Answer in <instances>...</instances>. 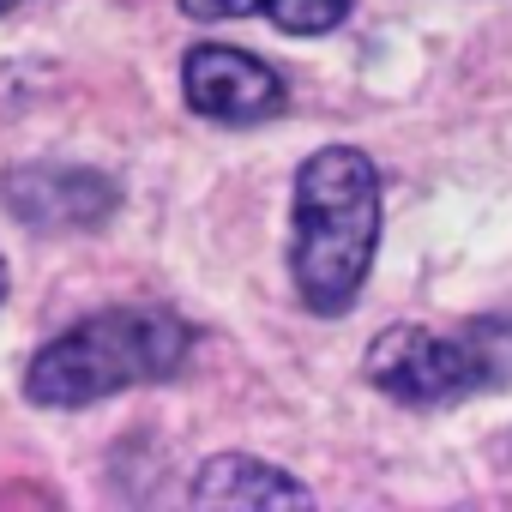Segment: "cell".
I'll return each mask as SVG.
<instances>
[{
    "instance_id": "6da1fadb",
    "label": "cell",
    "mask_w": 512,
    "mask_h": 512,
    "mask_svg": "<svg viewBox=\"0 0 512 512\" xmlns=\"http://www.w3.org/2000/svg\"><path fill=\"white\" fill-rule=\"evenodd\" d=\"M380 247V169L356 145H320L296 169L290 278L302 308L350 314Z\"/></svg>"
},
{
    "instance_id": "7a4b0ae2",
    "label": "cell",
    "mask_w": 512,
    "mask_h": 512,
    "mask_svg": "<svg viewBox=\"0 0 512 512\" xmlns=\"http://www.w3.org/2000/svg\"><path fill=\"white\" fill-rule=\"evenodd\" d=\"M193 356V332L163 308H103L49 338L25 368V398L43 410H85L115 392L175 380Z\"/></svg>"
},
{
    "instance_id": "3957f363",
    "label": "cell",
    "mask_w": 512,
    "mask_h": 512,
    "mask_svg": "<svg viewBox=\"0 0 512 512\" xmlns=\"http://www.w3.org/2000/svg\"><path fill=\"white\" fill-rule=\"evenodd\" d=\"M362 374L374 380V392H386L392 404H416V410L500 392L512 386V314H482V320H464L458 332L386 326L368 344Z\"/></svg>"
},
{
    "instance_id": "277c9868",
    "label": "cell",
    "mask_w": 512,
    "mask_h": 512,
    "mask_svg": "<svg viewBox=\"0 0 512 512\" xmlns=\"http://www.w3.org/2000/svg\"><path fill=\"white\" fill-rule=\"evenodd\" d=\"M181 97L193 115L223 121V127H253V121H272L284 115V79L247 49L229 43H193L181 55Z\"/></svg>"
},
{
    "instance_id": "5b68a950",
    "label": "cell",
    "mask_w": 512,
    "mask_h": 512,
    "mask_svg": "<svg viewBox=\"0 0 512 512\" xmlns=\"http://www.w3.org/2000/svg\"><path fill=\"white\" fill-rule=\"evenodd\" d=\"M0 199L7 211L31 229H97L121 193L109 175L97 169H67V163H37V169H13L0 181Z\"/></svg>"
},
{
    "instance_id": "8992f818",
    "label": "cell",
    "mask_w": 512,
    "mask_h": 512,
    "mask_svg": "<svg viewBox=\"0 0 512 512\" xmlns=\"http://www.w3.org/2000/svg\"><path fill=\"white\" fill-rule=\"evenodd\" d=\"M193 506H247V512H272V506H314V494L266 464V458H247V452H223V458H205L199 476H193Z\"/></svg>"
},
{
    "instance_id": "52a82bcc",
    "label": "cell",
    "mask_w": 512,
    "mask_h": 512,
    "mask_svg": "<svg viewBox=\"0 0 512 512\" xmlns=\"http://www.w3.org/2000/svg\"><path fill=\"white\" fill-rule=\"evenodd\" d=\"M266 19L290 37H320V31H338L350 19V0H272Z\"/></svg>"
},
{
    "instance_id": "ba28073f",
    "label": "cell",
    "mask_w": 512,
    "mask_h": 512,
    "mask_svg": "<svg viewBox=\"0 0 512 512\" xmlns=\"http://www.w3.org/2000/svg\"><path fill=\"white\" fill-rule=\"evenodd\" d=\"M175 7H181L187 19L211 25V19H266L272 0H175Z\"/></svg>"
},
{
    "instance_id": "9c48e42d",
    "label": "cell",
    "mask_w": 512,
    "mask_h": 512,
    "mask_svg": "<svg viewBox=\"0 0 512 512\" xmlns=\"http://www.w3.org/2000/svg\"><path fill=\"white\" fill-rule=\"evenodd\" d=\"M0 302H7V260H0Z\"/></svg>"
},
{
    "instance_id": "30bf717a",
    "label": "cell",
    "mask_w": 512,
    "mask_h": 512,
    "mask_svg": "<svg viewBox=\"0 0 512 512\" xmlns=\"http://www.w3.org/2000/svg\"><path fill=\"white\" fill-rule=\"evenodd\" d=\"M13 7H19V0H0V13H13Z\"/></svg>"
}]
</instances>
